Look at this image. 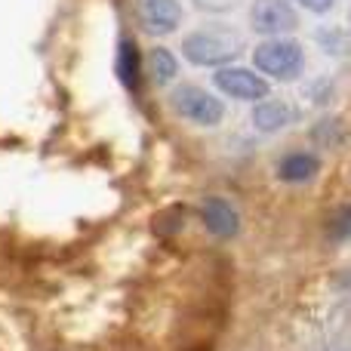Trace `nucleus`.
<instances>
[{
	"label": "nucleus",
	"mask_w": 351,
	"mask_h": 351,
	"mask_svg": "<svg viewBox=\"0 0 351 351\" xmlns=\"http://www.w3.org/2000/svg\"><path fill=\"white\" fill-rule=\"evenodd\" d=\"M117 77L127 90L139 93L142 86V59H139V49H136L133 40H121L117 47Z\"/></svg>",
	"instance_id": "nucleus-10"
},
{
	"label": "nucleus",
	"mask_w": 351,
	"mask_h": 351,
	"mask_svg": "<svg viewBox=\"0 0 351 351\" xmlns=\"http://www.w3.org/2000/svg\"><path fill=\"white\" fill-rule=\"evenodd\" d=\"M200 216H204V225L210 234L216 237H234L241 231V216L237 210L222 197H206L204 206H200Z\"/></svg>",
	"instance_id": "nucleus-7"
},
{
	"label": "nucleus",
	"mask_w": 351,
	"mask_h": 351,
	"mask_svg": "<svg viewBox=\"0 0 351 351\" xmlns=\"http://www.w3.org/2000/svg\"><path fill=\"white\" fill-rule=\"evenodd\" d=\"M253 62L262 74H268V77L296 80L299 71H302L305 53L296 40H290V37H274V40H265L256 47Z\"/></svg>",
	"instance_id": "nucleus-2"
},
{
	"label": "nucleus",
	"mask_w": 351,
	"mask_h": 351,
	"mask_svg": "<svg viewBox=\"0 0 351 351\" xmlns=\"http://www.w3.org/2000/svg\"><path fill=\"white\" fill-rule=\"evenodd\" d=\"M170 105L179 117L197 123V127H219L225 117V105L213 93L200 90L194 84H182L170 93Z\"/></svg>",
	"instance_id": "nucleus-3"
},
{
	"label": "nucleus",
	"mask_w": 351,
	"mask_h": 351,
	"mask_svg": "<svg viewBox=\"0 0 351 351\" xmlns=\"http://www.w3.org/2000/svg\"><path fill=\"white\" fill-rule=\"evenodd\" d=\"M296 3H302L308 12H330L336 0H296Z\"/></svg>",
	"instance_id": "nucleus-13"
},
{
	"label": "nucleus",
	"mask_w": 351,
	"mask_h": 351,
	"mask_svg": "<svg viewBox=\"0 0 351 351\" xmlns=\"http://www.w3.org/2000/svg\"><path fill=\"white\" fill-rule=\"evenodd\" d=\"M250 22H253V31H259V34H287V31L296 28L299 19L290 0H256Z\"/></svg>",
	"instance_id": "nucleus-6"
},
{
	"label": "nucleus",
	"mask_w": 351,
	"mask_h": 351,
	"mask_svg": "<svg viewBox=\"0 0 351 351\" xmlns=\"http://www.w3.org/2000/svg\"><path fill=\"white\" fill-rule=\"evenodd\" d=\"M317 170H321V160H317L315 154H308V152H293L278 164V176L284 182H290V185L311 182L317 176Z\"/></svg>",
	"instance_id": "nucleus-9"
},
{
	"label": "nucleus",
	"mask_w": 351,
	"mask_h": 351,
	"mask_svg": "<svg viewBox=\"0 0 351 351\" xmlns=\"http://www.w3.org/2000/svg\"><path fill=\"white\" fill-rule=\"evenodd\" d=\"M293 121V108L280 99H262L253 111V127L259 133H278Z\"/></svg>",
	"instance_id": "nucleus-8"
},
{
	"label": "nucleus",
	"mask_w": 351,
	"mask_h": 351,
	"mask_svg": "<svg viewBox=\"0 0 351 351\" xmlns=\"http://www.w3.org/2000/svg\"><path fill=\"white\" fill-rule=\"evenodd\" d=\"M213 84L231 99H241V102H262V99L271 93L268 80L256 71H247V68H219Z\"/></svg>",
	"instance_id": "nucleus-4"
},
{
	"label": "nucleus",
	"mask_w": 351,
	"mask_h": 351,
	"mask_svg": "<svg viewBox=\"0 0 351 351\" xmlns=\"http://www.w3.org/2000/svg\"><path fill=\"white\" fill-rule=\"evenodd\" d=\"M176 74H179V62H176V56L167 47H158L152 53V77L158 80V84H170Z\"/></svg>",
	"instance_id": "nucleus-11"
},
{
	"label": "nucleus",
	"mask_w": 351,
	"mask_h": 351,
	"mask_svg": "<svg viewBox=\"0 0 351 351\" xmlns=\"http://www.w3.org/2000/svg\"><path fill=\"white\" fill-rule=\"evenodd\" d=\"M330 237L333 241H348V206H342L339 213L333 216V225H330Z\"/></svg>",
	"instance_id": "nucleus-12"
},
{
	"label": "nucleus",
	"mask_w": 351,
	"mask_h": 351,
	"mask_svg": "<svg viewBox=\"0 0 351 351\" xmlns=\"http://www.w3.org/2000/svg\"><path fill=\"white\" fill-rule=\"evenodd\" d=\"M241 37L237 31L225 28V25H206L197 28L182 40V56L191 65H204V68H222L231 65V59L241 56Z\"/></svg>",
	"instance_id": "nucleus-1"
},
{
	"label": "nucleus",
	"mask_w": 351,
	"mask_h": 351,
	"mask_svg": "<svg viewBox=\"0 0 351 351\" xmlns=\"http://www.w3.org/2000/svg\"><path fill=\"white\" fill-rule=\"evenodd\" d=\"M136 16L145 34L167 37L182 25L179 0H136Z\"/></svg>",
	"instance_id": "nucleus-5"
}]
</instances>
